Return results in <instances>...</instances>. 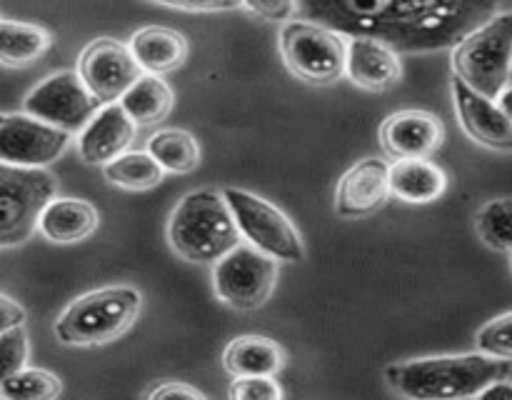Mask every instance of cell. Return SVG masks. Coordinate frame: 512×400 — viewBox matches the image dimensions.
<instances>
[{
  "label": "cell",
  "mask_w": 512,
  "mask_h": 400,
  "mask_svg": "<svg viewBox=\"0 0 512 400\" xmlns=\"http://www.w3.org/2000/svg\"><path fill=\"white\" fill-rule=\"evenodd\" d=\"M503 0H295L300 20L365 35L395 53L453 48L498 13Z\"/></svg>",
  "instance_id": "cell-1"
},
{
  "label": "cell",
  "mask_w": 512,
  "mask_h": 400,
  "mask_svg": "<svg viewBox=\"0 0 512 400\" xmlns=\"http://www.w3.org/2000/svg\"><path fill=\"white\" fill-rule=\"evenodd\" d=\"M510 360L488 353L433 355L393 363L385 368V380L395 393L415 400L478 398L490 383L508 378Z\"/></svg>",
  "instance_id": "cell-2"
},
{
  "label": "cell",
  "mask_w": 512,
  "mask_h": 400,
  "mask_svg": "<svg viewBox=\"0 0 512 400\" xmlns=\"http://www.w3.org/2000/svg\"><path fill=\"white\" fill-rule=\"evenodd\" d=\"M168 240L180 258L215 265L240 243V230L223 193L195 190L175 205L168 223Z\"/></svg>",
  "instance_id": "cell-3"
},
{
  "label": "cell",
  "mask_w": 512,
  "mask_h": 400,
  "mask_svg": "<svg viewBox=\"0 0 512 400\" xmlns=\"http://www.w3.org/2000/svg\"><path fill=\"white\" fill-rule=\"evenodd\" d=\"M143 295L130 285L90 290L75 298L55 320V335L65 345H103L135 323Z\"/></svg>",
  "instance_id": "cell-4"
},
{
  "label": "cell",
  "mask_w": 512,
  "mask_h": 400,
  "mask_svg": "<svg viewBox=\"0 0 512 400\" xmlns=\"http://www.w3.org/2000/svg\"><path fill=\"white\" fill-rule=\"evenodd\" d=\"M512 60V13H495L465 35L453 50L458 80L485 98H498L508 85Z\"/></svg>",
  "instance_id": "cell-5"
},
{
  "label": "cell",
  "mask_w": 512,
  "mask_h": 400,
  "mask_svg": "<svg viewBox=\"0 0 512 400\" xmlns=\"http://www.w3.org/2000/svg\"><path fill=\"white\" fill-rule=\"evenodd\" d=\"M55 190L58 178L50 170L0 163V248L25 243L35 233L40 210Z\"/></svg>",
  "instance_id": "cell-6"
},
{
  "label": "cell",
  "mask_w": 512,
  "mask_h": 400,
  "mask_svg": "<svg viewBox=\"0 0 512 400\" xmlns=\"http://www.w3.org/2000/svg\"><path fill=\"white\" fill-rule=\"evenodd\" d=\"M223 198L230 205L240 235L253 248L275 260H285V263L305 260L303 240L283 210L240 188H225Z\"/></svg>",
  "instance_id": "cell-7"
},
{
  "label": "cell",
  "mask_w": 512,
  "mask_h": 400,
  "mask_svg": "<svg viewBox=\"0 0 512 400\" xmlns=\"http://www.w3.org/2000/svg\"><path fill=\"white\" fill-rule=\"evenodd\" d=\"M343 35L310 20H288L280 28V55L290 73L308 83H333L345 73Z\"/></svg>",
  "instance_id": "cell-8"
},
{
  "label": "cell",
  "mask_w": 512,
  "mask_h": 400,
  "mask_svg": "<svg viewBox=\"0 0 512 400\" xmlns=\"http://www.w3.org/2000/svg\"><path fill=\"white\" fill-rule=\"evenodd\" d=\"M278 280L275 258L260 253L253 245H235L215 263L213 288L223 303L238 310H255L265 305Z\"/></svg>",
  "instance_id": "cell-9"
},
{
  "label": "cell",
  "mask_w": 512,
  "mask_h": 400,
  "mask_svg": "<svg viewBox=\"0 0 512 400\" xmlns=\"http://www.w3.org/2000/svg\"><path fill=\"white\" fill-rule=\"evenodd\" d=\"M98 108L100 100H95V95L85 88L80 75L73 70L50 75L25 98V113L70 135L80 133L85 123L98 113Z\"/></svg>",
  "instance_id": "cell-10"
},
{
  "label": "cell",
  "mask_w": 512,
  "mask_h": 400,
  "mask_svg": "<svg viewBox=\"0 0 512 400\" xmlns=\"http://www.w3.org/2000/svg\"><path fill=\"white\" fill-rule=\"evenodd\" d=\"M70 133L33 115H5L0 125V163L15 168H45L65 153Z\"/></svg>",
  "instance_id": "cell-11"
},
{
  "label": "cell",
  "mask_w": 512,
  "mask_h": 400,
  "mask_svg": "<svg viewBox=\"0 0 512 400\" xmlns=\"http://www.w3.org/2000/svg\"><path fill=\"white\" fill-rule=\"evenodd\" d=\"M78 75L95 100L105 105L118 103L143 70L135 63L128 45L113 38H98L80 53Z\"/></svg>",
  "instance_id": "cell-12"
},
{
  "label": "cell",
  "mask_w": 512,
  "mask_h": 400,
  "mask_svg": "<svg viewBox=\"0 0 512 400\" xmlns=\"http://www.w3.org/2000/svg\"><path fill=\"white\" fill-rule=\"evenodd\" d=\"M445 128L428 110H400L380 128V143L395 160L430 158L443 145Z\"/></svg>",
  "instance_id": "cell-13"
},
{
  "label": "cell",
  "mask_w": 512,
  "mask_h": 400,
  "mask_svg": "<svg viewBox=\"0 0 512 400\" xmlns=\"http://www.w3.org/2000/svg\"><path fill=\"white\" fill-rule=\"evenodd\" d=\"M390 165L378 158H365L355 163L340 178L335 193V210L340 218H368L383 208L390 198L388 185Z\"/></svg>",
  "instance_id": "cell-14"
},
{
  "label": "cell",
  "mask_w": 512,
  "mask_h": 400,
  "mask_svg": "<svg viewBox=\"0 0 512 400\" xmlns=\"http://www.w3.org/2000/svg\"><path fill=\"white\" fill-rule=\"evenodd\" d=\"M453 100L460 125L480 145L493 150H512V120L503 113L498 100L475 93L463 80H453Z\"/></svg>",
  "instance_id": "cell-15"
},
{
  "label": "cell",
  "mask_w": 512,
  "mask_h": 400,
  "mask_svg": "<svg viewBox=\"0 0 512 400\" xmlns=\"http://www.w3.org/2000/svg\"><path fill=\"white\" fill-rule=\"evenodd\" d=\"M135 123L120 103L100 105L78 135V153L88 165H105L130 148Z\"/></svg>",
  "instance_id": "cell-16"
},
{
  "label": "cell",
  "mask_w": 512,
  "mask_h": 400,
  "mask_svg": "<svg viewBox=\"0 0 512 400\" xmlns=\"http://www.w3.org/2000/svg\"><path fill=\"white\" fill-rule=\"evenodd\" d=\"M345 75L363 90H388L403 75L400 58L390 45L365 35H353L345 48Z\"/></svg>",
  "instance_id": "cell-17"
},
{
  "label": "cell",
  "mask_w": 512,
  "mask_h": 400,
  "mask_svg": "<svg viewBox=\"0 0 512 400\" xmlns=\"http://www.w3.org/2000/svg\"><path fill=\"white\" fill-rule=\"evenodd\" d=\"M135 63L148 75H168L178 70L188 58V40L163 25H148L135 30L128 43Z\"/></svg>",
  "instance_id": "cell-18"
},
{
  "label": "cell",
  "mask_w": 512,
  "mask_h": 400,
  "mask_svg": "<svg viewBox=\"0 0 512 400\" xmlns=\"http://www.w3.org/2000/svg\"><path fill=\"white\" fill-rule=\"evenodd\" d=\"M390 195L403 203L423 205L433 203L448 188V175L438 163L428 158H405L395 160L388 170Z\"/></svg>",
  "instance_id": "cell-19"
},
{
  "label": "cell",
  "mask_w": 512,
  "mask_h": 400,
  "mask_svg": "<svg viewBox=\"0 0 512 400\" xmlns=\"http://www.w3.org/2000/svg\"><path fill=\"white\" fill-rule=\"evenodd\" d=\"M98 228V210L78 198H50L40 210L38 230L53 243H80Z\"/></svg>",
  "instance_id": "cell-20"
},
{
  "label": "cell",
  "mask_w": 512,
  "mask_h": 400,
  "mask_svg": "<svg viewBox=\"0 0 512 400\" xmlns=\"http://www.w3.org/2000/svg\"><path fill=\"white\" fill-rule=\"evenodd\" d=\"M285 363L283 348L263 335H240L230 340L223 353V365L233 378L243 375H275Z\"/></svg>",
  "instance_id": "cell-21"
},
{
  "label": "cell",
  "mask_w": 512,
  "mask_h": 400,
  "mask_svg": "<svg viewBox=\"0 0 512 400\" xmlns=\"http://www.w3.org/2000/svg\"><path fill=\"white\" fill-rule=\"evenodd\" d=\"M135 125L160 123L173 108V90L160 75H140L118 100Z\"/></svg>",
  "instance_id": "cell-22"
},
{
  "label": "cell",
  "mask_w": 512,
  "mask_h": 400,
  "mask_svg": "<svg viewBox=\"0 0 512 400\" xmlns=\"http://www.w3.org/2000/svg\"><path fill=\"white\" fill-rule=\"evenodd\" d=\"M50 43L53 38L40 25L0 20V63L8 68H23V65L35 63L40 55H45Z\"/></svg>",
  "instance_id": "cell-23"
},
{
  "label": "cell",
  "mask_w": 512,
  "mask_h": 400,
  "mask_svg": "<svg viewBox=\"0 0 512 400\" xmlns=\"http://www.w3.org/2000/svg\"><path fill=\"white\" fill-rule=\"evenodd\" d=\"M148 153L168 173H193L200 163L198 140L178 128H165L150 135Z\"/></svg>",
  "instance_id": "cell-24"
},
{
  "label": "cell",
  "mask_w": 512,
  "mask_h": 400,
  "mask_svg": "<svg viewBox=\"0 0 512 400\" xmlns=\"http://www.w3.org/2000/svg\"><path fill=\"white\" fill-rule=\"evenodd\" d=\"M105 178L125 190H148L163 180L165 170L155 163V158L143 150H125L118 158L103 165Z\"/></svg>",
  "instance_id": "cell-25"
},
{
  "label": "cell",
  "mask_w": 512,
  "mask_h": 400,
  "mask_svg": "<svg viewBox=\"0 0 512 400\" xmlns=\"http://www.w3.org/2000/svg\"><path fill=\"white\" fill-rule=\"evenodd\" d=\"M475 230L490 250L512 253V198H495L475 215Z\"/></svg>",
  "instance_id": "cell-26"
},
{
  "label": "cell",
  "mask_w": 512,
  "mask_h": 400,
  "mask_svg": "<svg viewBox=\"0 0 512 400\" xmlns=\"http://www.w3.org/2000/svg\"><path fill=\"white\" fill-rule=\"evenodd\" d=\"M60 393V378L43 368H20L0 383V398L8 400H48Z\"/></svg>",
  "instance_id": "cell-27"
},
{
  "label": "cell",
  "mask_w": 512,
  "mask_h": 400,
  "mask_svg": "<svg viewBox=\"0 0 512 400\" xmlns=\"http://www.w3.org/2000/svg\"><path fill=\"white\" fill-rule=\"evenodd\" d=\"M475 343H478L480 353L512 360V310L485 323L475 335Z\"/></svg>",
  "instance_id": "cell-28"
},
{
  "label": "cell",
  "mask_w": 512,
  "mask_h": 400,
  "mask_svg": "<svg viewBox=\"0 0 512 400\" xmlns=\"http://www.w3.org/2000/svg\"><path fill=\"white\" fill-rule=\"evenodd\" d=\"M28 363V333L23 325L0 333V383Z\"/></svg>",
  "instance_id": "cell-29"
},
{
  "label": "cell",
  "mask_w": 512,
  "mask_h": 400,
  "mask_svg": "<svg viewBox=\"0 0 512 400\" xmlns=\"http://www.w3.org/2000/svg\"><path fill=\"white\" fill-rule=\"evenodd\" d=\"M230 398L238 400H280L283 390L273 375H243L230 385Z\"/></svg>",
  "instance_id": "cell-30"
},
{
  "label": "cell",
  "mask_w": 512,
  "mask_h": 400,
  "mask_svg": "<svg viewBox=\"0 0 512 400\" xmlns=\"http://www.w3.org/2000/svg\"><path fill=\"white\" fill-rule=\"evenodd\" d=\"M240 5L273 23H288L295 15V0H240Z\"/></svg>",
  "instance_id": "cell-31"
},
{
  "label": "cell",
  "mask_w": 512,
  "mask_h": 400,
  "mask_svg": "<svg viewBox=\"0 0 512 400\" xmlns=\"http://www.w3.org/2000/svg\"><path fill=\"white\" fill-rule=\"evenodd\" d=\"M168 8L190 10V13H220V10L240 8V0H150Z\"/></svg>",
  "instance_id": "cell-32"
},
{
  "label": "cell",
  "mask_w": 512,
  "mask_h": 400,
  "mask_svg": "<svg viewBox=\"0 0 512 400\" xmlns=\"http://www.w3.org/2000/svg\"><path fill=\"white\" fill-rule=\"evenodd\" d=\"M150 398H158V400H165V398H198L203 400L205 395L200 393L198 388H193V385H185V383H163L158 385V388L150 390Z\"/></svg>",
  "instance_id": "cell-33"
},
{
  "label": "cell",
  "mask_w": 512,
  "mask_h": 400,
  "mask_svg": "<svg viewBox=\"0 0 512 400\" xmlns=\"http://www.w3.org/2000/svg\"><path fill=\"white\" fill-rule=\"evenodd\" d=\"M15 325H25V310L8 295L0 293V333L15 328Z\"/></svg>",
  "instance_id": "cell-34"
},
{
  "label": "cell",
  "mask_w": 512,
  "mask_h": 400,
  "mask_svg": "<svg viewBox=\"0 0 512 400\" xmlns=\"http://www.w3.org/2000/svg\"><path fill=\"white\" fill-rule=\"evenodd\" d=\"M478 398H483V400H500V398H508V400H512V383H508V378L495 380V383H490L488 388H485L483 393L478 395Z\"/></svg>",
  "instance_id": "cell-35"
},
{
  "label": "cell",
  "mask_w": 512,
  "mask_h": 400,
  "mask_svg": "<svg viewBox=\"0 0 512 400\" xmlns=\"http://www.w3.org/2000/svg\"><path fill=\"white\" fill-rule=\"evenodd\" d=\"M495 100H498V105H500V108H503V113L512 120V83L505 85L503 93H500Z\"/></svg>",
  "instance_id": "cell-36"
},
{
  "label": "cell",
  "mask_w": 512,
  "mask_h": 400,
  "mask_svg": "<svg viewBox=\"0 0 512 400\" xmlns=\"http://www.w3.org/2000/svg\"><path fill=\"white\" fill-rule=\"evenodd\" d=\"M508 83H512V60H510V75H508Z\"/></svg>",
  "instance_id": "cell-37"
},
{
  "label": "cell",
  "mask_w": 512,
  "mask_h": 400,
  "mask_svg": "<svg viewBox=\"0 0 512 400\" xmlns=\"http://www.w3.org/2000/svg\"><path fill=\"white\" fill-rule=\"evenodd\" d=\"M3 120H5V115H3V113H0V125H3Z\"/></svg>",
  "instance_id": "cell-38"
},
{
  "label": "cell",
  "mask_w": 512,
  "mask_h": 400,
  "mask_svg": "<svg viewBox=\"0 0 512 400\" xmlns=\"http://www.w3.org/2000/svg\"><path fill=\"white\" fill-rule=\"evenodd\" d=\"M510 268H512V263H510Z\"/></svg>",
  "instance_id": "cell-39"
}]
</instances>
